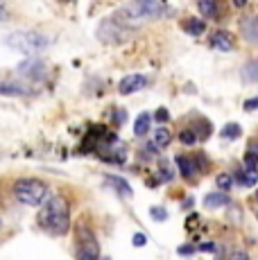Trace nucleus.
Returning a JSON list of instances; mask_svg holds the SVG:
<instances>
[{"instance_id": "obj_1", "label": "nucleus", "mask_w": 258, "mask_h": 260, "mask_svg": "<svg viewBox=\"0 0 258 260\" xmlns=\"http://www.w3.org/2000/svg\"><path fill=\"white\" fill-rule=\"evenodd\" d=\"M37 224L50 236H66L71 231V204L63 194H52L37 215Z\"/></svg>"}, {"instance_id": "obj_2", "label": "nucleus", "mask_w": 258, "mask_h": 260, "mask_svg": "<svg viewBox=\"0 0 258 260\" xmlns=\"http://www.w3.org/2000/svg\"><path fill=\"white\" fill-rule=\"evenodd\" d=\"M166 12V5L161 0H129L125 7L116 14V18H120L125 25H136V23H145V21H154L161 18Z\"/></svg>"}, {"instance_id": "obj_3", "label": "nucleus", "mask_w": 258, "mask_h": 260, "mask_svg": "<svg viewBox=\"0 0 258 260\" xmlns=\"http://www.w3.org/2000/svg\"><path fill=\"white\" fill-rule=\"evenodd\" d=\"M12 194L16 202H21L23 206H41L43 202H48L50 197V186L41 179H34V177H27V179H18L12 188Z\"/></svg>"}, {"instance_id": "obj_4", "label": "nucleus", "mask_w": 258, "mask_h": 260, "mask_svg": "<svg viewBox=\"0 0 258 260\" xmlns=\"http://www.w3.org/2000/svg\"><path fill=\"white\" fill-rule=\"evenodd\" d=\"M7 46L16 52L25 54V57H34L37 52H43L48 46H50V37L41 32H34V29H27V32H14L7 37Z\"/></svg>"}, {"instance_id": "obj_5", "label": "nucleus", "mask_w": 258, "mask_h": 260, "mask_svg": "<svg viewBox=\"0 0 258 260\" xmlns=\"http://www.w3.org/2000/svg\"><path fill=\"white\" fill-rule=\"evenodd\" d=\"M75 258L77 260H100V244L98 238L86 224H77L75 226Z\"/></svg>"}, {"instance_id": "obj_6", "label": "nucleus", "mask_w": 258, "mask_h": 260, "mask_svg": "<svg viewBox=\"0 0 258 260\" xmlns=\"http://www.w3.org/2000/svg\"><path fill=\"white\" fill-rule=\"evenodd\" d=\"M129 25H125L120 18L111 16V18H104V21L98 25V39L102 43H109V46H118V43L127 41L129 37Z\"/></svg>"}, {"instance_id": "obj_7", "label": "nucleus", "mask_w": 258, "mask_h": 260, "mask_svg": "<svg viewBox=\"0 0 258 260\" xmlns=\"http://www.w3.org/2000/svg\"><path fill=\"white\" fill-rule=\"evenodd\" d=\"M177 166H179L181 174L186 179H195L197 174H202L204 166H208V161H204V154H195V156L179 154V156H177Z\"/></svg>"}, {"instance_id": "obj_8", "label": "nucleus", "mask_w": 258, "mask_h": 260, "mask_svg": "<svg viewBox=\"0 0 258 260\" xmlns=\"http://www.w3.org/2000/svg\"><path fill=\"white\" fill-rule=\"evenodd\" d=\"M18 75L29 79V82H39V79H43V75H46V63L34 57H27L25 61L18 66Z\"/></svg>"}, {"instance_id": "obj_9", "label": "nucleus", "mask_w": 258, "mask_h": 260, "mask_svg": "<svg viewBox=\"0 0 258 260\" xmlns=\"http://www.w3.org/2000/svg\"><path fill=\"white\" fill-rule=\"evenodd\" d=\"M145 86H147V77L136 73V75H127V77H122L120 84H118V91H120V95H132V93L143 91Z\"/></svg>"}, {"instance_id": "obj_10", "label": "nucleus", "mask_w": 258, "mask_h": 260, "mask_svg": "<svg viewBox=\"0 0 258 260\" xmlns=\"http://www.w3.org/2000/svg\"><path fill=\"white\" fill-rule=\"evenodd\" d=\"M211 48L220 50V52H231V50L236 48V41H233V37H231L229 32H224V29H217V32L211 37Z\"/></svg>"}, {"instance_id": "obj_11", "label": "nucleus", "mask_w": 258, "mask_h": 260, "mask_svg": "<svg viewBox=\"0 0 258 260\" xmlns=\"http://www.w3.org/2000/svg\"><path fill=\"white\" fill-rule=\"evenodd\" d=\"M32 91L21 82H0V95H9V98H25Z\"/></svg>"}, {"instance_id": "obj_12", "label": "nucleus", "mask_w": 258, "mask_h": 260, "mask_svg": "<svg viewBox=\"0 0 258 260\" xmlns=\"http://www.w3.org/2000/svg\"><path fill=\"white\" fill-rule=\"evenodd\" d=\"M150 124H152V116L143 111L141 116L134 120V136H138V138L147 136V132H150Z\"/></svg>"}, {"instance_id": "obj_13", "label": "nucleus", "mask_w": 258, "mask_h": 260, "mask_svg": "<svg viewBox=\"0 0 258 260\" xmlns=\"http://www.w3.org/2000/svg\"><path fill=\"white\" fill-rule=\"evenodd\" d=\"M107 183H111L113 188H116V192L120 194V197H132V186H129V183L125 181V179L122 177H113V174H109L107 177Z\"/></svg>"}, {"instance_id": "obj_14", "label": "nucleus", "mask_w": 258, "mask_h": 260, "mask_svg": "<svg viewBox=\"0 0 258 260\" xmlns=\"http://www.w3.org/2000/svg\"><path fill=\"white\" fill-rule=\"evenodd\" d=\"M229 204V194L227 192H211V194H206L204 197V206L206 208H220V206H227Z\"/></svg>"}, {"instance_id": "obj_15", "label": "nucleus", "mask_w": 258, "mask_h": 260, "mask_svg": "<svg viewBox=\"0 0 258 260\" xmlns=\"http://www.w3.org/2000/svg\"><path fill=\"white\" fill-rule=\"evenodd\" d=\"M204 29H206V23L202 21V18H186V21H183V32L192 34V37H200Z\"/></svg>"}, {"instance_id": "obj_16", "label": "nucleus", "mask_w": 258, "mask_h": 260, "mask_svg": "<svg viewBox=\"0 0 258 260\" xmlns=\"http://www.w3.org/2000/svg\"><path fill=\"white\" fill-rule=\"evenodd\" d=\"M197 9H200L206 18H217V14H220L217 0H200V3H197Z\"/></svg>"}, {"instance_id": "obj_17", "label": "nucleus", "mask_w": 258, "mask_h": 260, "mask_svg": "<svg viewBox=\"0 0 258 260\" xmlns=\"http://www.w3.org/2000/svg\"><path fill=\"white\" fill-rule=\"evenodd\" d=\"M242 32H245V37L249 39V41L258 43V16L247 18V21L242 23Z\"/></svg>"}, {"instance_id": "obj_18", "label": "nucleus", "mask_w": 258, "mask_h": 260, "mask_svg": "<svg viewBox=\"0 0 258 260\" xmlns=\"http://www.w3.org/2000/svg\"><path fill=\"white\" fill-rule=\"evenodd\" d=\"M256 181H258V170H249V168H242L240 170V174H238V183L240 186H256Z\"/></svg>"}, {"instance_id": "obj_19", "label": "nucleus", "mask_w": 258, "mask_h": 260, "mask_svg": "<svg viewBox=\"0 0 258 260\" xmlns=\"http://www.w3.org/2000/svg\"><path fill=\"white\" fill-rule=\"evenodd\" d=\"M242 79L249 84H256L258 82V59L256 61H249L245 68H242Z\"/></svg>"}, {"instance_id": "obj_20", "label": "nucleus", "mask_w": 258, "mask_h": 260, "mask_svg": "<svg viewBox=\"0 0 258 260\" xmlns=\"http://www.w3.org/2000/svg\"><path fill=\"white\" fill-rule=\"evenodd\" d=\"M240 134H242L240 124L229 122V124H224V127H222L220 136H222V138H227V141H236V138H240Z\"/></svg>"}, {"instance_id": "obj_21", "label": "nucleus", "mask_w": 258, "mask_h": 260, "mask_svg": "<svg viewBox=\"0 0 258 260\" xmlns=\"http://www.w3.org/2000/svg\"><path fill=\"white\" fill-rule=\"evenodd\" d=\"M170 132H168V129H156V134H154V138H152V143H154V147L156 149H163V147H168V145H170Z\"/></svg>"}, {"instance_id": "obj_22", "label": "nucleus", "mask_w": 258, "mask_h": 260, "mask_svg": "<svg viewBox=\"0 0 258 260\" xmlns=\"http://www.w3.org/2000/svg\"><path fill=\"white\" fill-rule=\"evenodd\" d=\"M215 183H217V188H220L222 192H229L231 186H233V179H231V174H217Z\"/></svg>"}, {"instance_id": "obj_23", "label": "nucleus", "mask_w": 258, "mask_h": 260, "mask_svg": "<svg viewBox=\"0 0 258 260\" xmlns=\"http://www.w3.org/2000/svg\"><path fill=\"white\" fill-rule=\"evenodd\" d=\"M179 141H181L183 145H195V143H197V136H195V132H192V129H181Z\"/></svg>"}, {"instance_id": "obj_24", "label": "nucleus", "mask_w": 258, "mask_h": 260, "mask_svg": "<svg viewBox=\"0 0 258 260\" xmlns=\"http://www.w3.org/2000/svg\"><path fill=\"white\" fill-rule=\"evenodd\" d=\"M150 217L156 219V222H166V219H168V213L163 211L161 206H154V208H150Z\"/></svg>"}, {"instance_id": "obj_25", "label": "nucleus", "mask_w": 258, "mask_h": 260, "mask_svg": "<svg viewBox=\"0 0 258 260\" xmlns=\"http://www.w3.org/2000/svg\"><path fill=\"white\" fill-rule=\"evenodd\" d=\"M152 120H156L158 124H163V122H168V120H170V113H168L166 107H161V109H156V111H154V118H152Z\"/></svg>"}, {"instance_id": "obj_26", "label": "nucleus", "mask_w": 258, "mask_h": 260, "mask_svg": "<svg viewBox=\"0 0 258 260\" xmlns=\"http://www.w3.org/2000/svg\"><path fill=\"white\" fill-rule=\"evenodd\" d=\"M172 177H175V172H172V168L168 166V161H161V179L163 181H170Z\"/></svg>"}, {"instance_id": "obj_27", "label": "nucleus", "mask_w": 258, "mask_h": 260, "mask_svg": "<svg viewBox=\"0 0 258 260\" xmlns=\"http://www.w3.org/2000/svg\"><path fill=\"white\" fill-rule=\"evenodd\" d=\"M132 242H134V247H145V242H147V238L143 236V233H134V238H132Z\"/></svg>"}, {"instance_id": "obj_28", "label": "nucleus", "mask_w": 258, "mask_h": 260, "mask_svg": "<svg viewBox=\"0 0 258 260\" xmlns=\"http://www.w3.org/2000/svg\"><path fill=\"white\" fill-rule=\"evenodd\" d=\"M197 251H204V253H215L217 249H215V244H213V242H204V244H200V247H197Z\"/></svg>"}, {"instance_id": "obj_29", "label": "nucleus", "mask_w": 258, "mask_h": 260, "mask_svg": "<svg viewBox=\"0 0 258 260\" xmlns=\"http://www.w3.org/2000/svg\"><path fill=\"white\" fill-rule=\"evenodd\" d=\"M197 249L192 247V244H183V247H179V253L181 256H190V253H195Z\"/></svg>"}, {"instance_id": "obj_30", "label": "nucleus", "mask_w": 258, "mask_h": 260, "mask_svg": "<svg viewBox=\"0 0 258 260\" xmlns=\"http://www.w3.org/2000/svg\"><path fill=\"white\" fill-rule=\"evenodd\" d=\"M245 109H247V111H256V109H258V95H256V98H251L249 102H245Z\"/></svg>"}, {"instance_id": "obj_31", "label": "nucleus", "mask_w": 258, "mask_h": 260, "mask_svg": "<svg viewBox=\"0 0 258 260\" xmlns=\"http://www.w3.org/2000/svg\"><path fill=\"white\" fill-rule=\"evenodd\" d=\"M231 260H249V253H247V251H236L231 256Z\"/></svg>"}, {"instance_id": "obj_32", "label": "nucleus", "mask_w": 258, "mask_h": 260, "mask_svg": "<svg viewBox=\"0 0 258 260\" xmlns=\"http://www.w3.org/2000/svg\"><path fill=\"white\" fill-rule=\"evenodd\" d=\"M7 18V7H5V0H0V21Z\"/></svg>"}, {"instance_id": "obj_33", "label": "nucleus", "mask_w": 258, "mask_h": 260, "mask_svg": "<svg viewBox=\"0 0 258 260\" xmlns=\"http://www.w3.org/2000/svg\"><path fill=\"white\" fill-rule=\"evenodd\" d=\"M233 5H236L238 9H242V7H245V5H247V0H233Z\"/></svg>"}, {"instance_id": "obj_34", "label": "nucleus", "mask_w": 258, "mask_h": 260, "mask_svg": "<svg viewBox=\"0 0 258 260\" xmlns=\"http://www.w3.org/2000/svg\"><path fill=\"white\" fill-rule=\"evenodd\" d=\"M0 229H3V219H0Z\"/></svg>"}, {"instance_id": "obj_35", "label": "nucleus", "mask_w": 258, "mask_h": 260, "mask_svg": "<svg viewBox=\"0 0 258 260\" xmlns=\"http://www.w3.org/2000/svg\"><path fill=\"white\" fill-rule=\"evenodd\" d=\"M256 197H258V190H256Z\"/></svg>"}, {"instance_id": "obj_36", "label": "nucleus", "mask_w": 258, "mask_h": 260, "mask_svg": "<svg viewBox=\"0 0 258 260\" xmlns=\"http://www.w3.org/2000/svg\"><path fill=\"white\" fill-rule=\"evenodd\" d=\"M256 217H258V213H256Z\"/></svg>"}]
</instances>
